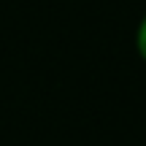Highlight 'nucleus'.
Here are the masks:
<instances>
[{
  "label": "nucleus",
  "instance_id": "1",
  "mask_svg": "<svg viewBox=\"0 0 146 146\" xmlns=\"http://www.w3.org/2000/svg\"><path fill=\"white\" fill-rule=\"evenodd\" d=\"M135 52L146 62V14L141 16V22H138V27H135Z\"/></svg>",
  "mask_w": 146,
  "mask_h": 146
}]
</instances>
